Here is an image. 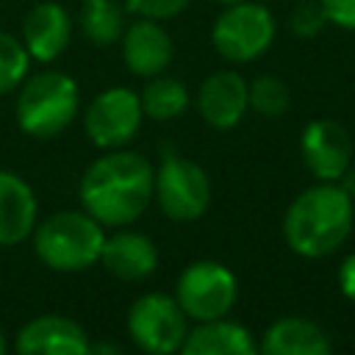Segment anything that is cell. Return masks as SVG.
<instances>
[{"label": "cell", "mask_w": 355, "mask_h": 355, "mask_svg": "<svg viewBox=\"0 0 355 355\" xmlns=\"http://www.w3.org/2000/svg\"><path fill=\"white\" fill-rule=\"evenodd\" d=\"M128 333L133 344L153 355L178 352L189 333V316L175 297L150 291L128 308Z\"/></svg>", "instance_id": "cell-8"}, {"label": "cell", "mask_w": 355, "mask_h": 355, "mask_svg": "<svg viewBox=\"0 0 355 355\" xmlns=\"http://www.w3.org/2000/svg\"><path fill=\"white\" fill-rule=\"evenodd\" d=\"M300 153L316 180H341L352 166V139L336 119H313L305 125Z\"/></svg>", "instance_id": "cell-10"}, {"label": "cell", "mask_w": 355, "mask_h": 355, "mask_svg": "<svg viewBox=\"0 0 355 355\" xmlns=\"http://www.w3.org/2000/svg\"><path fill=\"white\" fill-rule=\"evenodd\" d=\"M6 349H8V341H6V333H3V330H0V355H3V352H6Z\"/></svg>", "instance_id": "cell-28"}, {"label": "cell", "mask_w": 355, "mask_h": 355, "mask_svg": "<svg viewBox=\"0 0 355 355\" xmlns=\"http://www.w3.org/2000/svg\"><path fill=\"white\" fill-rule=\"evenodd\" d=\"M277 33V22L272 11L261 3L241 0L225 6L211 28V42L216 53L230 64H247L261 58Z\"/></svg>", "instance_id": "cell-5"}, {"label": "cell", "mask_w": 355, "mask_h": 355, "mask_svg": "<svg viewBox=\"0 0 355 355\" xmlns=\"http://www.w3.org/2000/svg\"><path fill=\"white\" fill-rule=\"evenodd\" d=\"M72 42V17L55 0L36 3L22 19V44L33 61H55Z\"/></svg>", "instance_id": "cell-13"}, {"label": "cell", "mask_w": 355, "mask_h": 355, "mask_svg": "<svg viewBox=\"0 0 355 355\" xmlns=\"http://www.w3.org/2000/svg\"><path fill=\"white\" fill-rule=\"evenodd\" d=\"M247 100L250 108L261 116H283L291 105V89L277 75H258L247 83Z\"/></svg>", "instance_id": "cell-21"}, {"label": "cell", "mask_w": 355, "mask_h": 355, "mask_svg": "<svg viewBox=\"0 0 355 355\" xmlns=\"http://www.w3.org/2000/svg\"><path fill=\"white\" fill-rule=\"evenodd\" d=\"M39 205L33 189L17 172L0 169V247L22 244L36 227Z\"/></svg>", "instance_id": "cell-15"}, {"label": "cell", "mask_w": 355, "mask_h": 355, "mask_svg": "<svg viewBox=\"0 0 355 355\" xmlns=\"http://www.w3.org/2000/svg\"><path fill=\"white\" fill-rule=\"evenodd\" d=\"M153 200L172 222H194L211 205V180L200 164L183 155H164L153 178Z\"/></svg>", "instance_id": "cell-6"}, {"label": "cell", "mask_w": 355, "mask_h": 355, "mask_svg": "<svg viewBox=\"0 0 355 355\" xmlns=\"http://www.w3.org/2000/svg\"><path fill=\"white\" fill-rule=\"evenodd\" d=\"M122 58L128 69L139 78L161 75L172 61V36L161 25V19L139 17L136 22L125 25Z\"/></svg>", "instance_id": "cell-14"}, {"label": "cell", "mask_w": 355, "mask_h": 355, "mask_svg": "<svg viewBox=\"0 0 355 355\" xmlns=\"http://www.w3.org/2000/svg\"><path fill=\"white\" fill-rule=\"evenodd\" d=\"M239 297V280L236 275L211 258L189 263L175 286V300L183 308V313L194 322H208L227 316Z\"/></svg>", "instance_id": "cell-7"}, {"label": "cell", "mask_w": 355, "mask_h": 355, "mask_svg": "<svg viewBox=\"0 0 355 355\" xmlns=\"http://www.w3.org/2000/svg\"><path fill=\"white\" fill-rule=\"evenodd\" d=\"M250 108L247 100V80L233 69L211 72L197 92V111L205 125L216 130L236 128Z\"/></svg>", "instance_id": "cell-12"}, {"label": "cell", "mask_w": 355, "mask_h": 355, "mask_svg": "<svg viewBox=\"0 0 355 355\" xmlns=\"http://www.w3.org/2000/svg\"><path fill=\"white\" fill-rule=\"evenodd\" d=\"M186 355H250L255 352V341L250 330L227 316L197 322L186 333V341L180 347Z\"/></svg>", "instance_id": "cell-18"}, {"label": "cell", "mask_w": 355, "mask_h": 355, "mask_svg": "<svg viewBox=\"0 0 355 355\" xmlns=\"http://www.w3.org/2000/svg\"><path fill=\"white\" fill-rule=\"evenodd\" d=\"M338 288L349 302H355V252H349L338 266Z\"/></svg>", "instance_id": "cell-26"}, {"label": "cell", "mask_w": 355, "mask_h": 355, "mask_svg": "<svg viewBox=\"0 0 355 355\" xmlns=\"http://www.w3.org/2000/svg\"><path fill=\"white\" fill-rule=\"evenodd\" d=\"M327 17L319 0H297V6L288 14V28L300 39H313L327 28Z\"/></svg>", "instance_id": "cell-23"}, {"label": "cell", "mask_w": 355, "mask_h": 355, "mask_svg": "<svg viewBox=\"0 0 355 355\" xmlns=\"http://www.w3.org/2000/svg\"><path fill=\"white\" fill-rule=\"evenodd\" d=\"M139 97H141L144 116H150L155 122L178 119L189 108V89H186V83L180 78H172V75H164V72L153 75Z\"/></svg>", "instance_id": "cell-19"}, {"label": "cell", "mask_w": 355, "mask_h": 355, "mask_svg": "<svg viewBox=\"0 0 355 355\" xmlns=\"http://www.w3.org/2000/svg\"><path fill=\"white\" fill-rule=\"evenodd\" d=\"M80 31L94 47H111L125 33V11L116 0H83Z\"/></svg>", "instance_id": "cell-20"}, {"label": "cell", "mask_w": 355, "mask_h": 355, "mask_svg": "<svg viewBox=\"0 0 355 355\" xmlns=\"http://www.w3.org/2000/svg\"><path fill=\"white\" fill-rule=\"evenodd\" d=\"M355 222V200L338 180H319L300 191L283 216V236L291 252L302 258L333 255L349 236Z\"/></svg>", "instance_id": "cell-2"}, {"label": "cell", "mask_w": 355, "mask_h": 355, "mask_svg": "<svg viewBox=\"0 0 355 355\" xmlns=\"http://www.w3.org/2000/svg\"><path fill=\"white\" fill-rule=\"evenodd\" d=\"M86 330L61 313H42L25 322L17 333V352L22 355H89Z\"/></svg>", "instance_id": "cell-11"}, {"label": "cell", "mask_w": 355, "mask_h": 355, "mask_svg": "<svg viewBox=\"0 0 355 355\" xmlns=\"http://www.w3.org/2000/svg\"><path fill=\"white\" fill-rule=\"evenodd\" d=\"M330 25L355 31V0H319Z\"/></svg>", "instance_id": "cell-25"}, {"label": "cell", "mask_w": 355, "mask_h": 355, "mask_svg": "<svg viewBox=\"0 0 355 355\" xmlns=\"http://www.w3.org/2000/svg\"><path fill=\"white\" fill-rule=\"evenodd\" d=\"M216 3H222V6H230V3H241V0H216Z\"/></svg>", "instance_id": "cell-29"}, {"label": "cell", "mask_w": 355, "mask_h": 355, "mask_svg": "<svg viewBox=\"0 0 355 355\" xmlns=\"http://www.w3.org/2000/svg\"><path fill=\"white\" fill-rule=\"evenodd\" d=\"M263 355H327L333 341L322 324L305 316H283L272 322L261 338Z\"/></svg>", "instance_id": "cell-17"}, {"label": "cell", "mask_w": 355, "mask_h": 355, "mask_svg": "<svg viewBox=\"0 0 355 355\" xmlns=\"http://www.w3.org/2000/svg\"><path fill=\"white\" fill-rule=\"evenodd\" d=\"M78 105L80 92L75 78L61 69H42L19 83L14 114L19 130H25L28 136L53 139L75 122Z\"/></svg>", "instance_id": "cell-4"}, {"label": "cell", "mask_w": 355, "mask_h": 355, "mask_svg": "<svg viewBox=\"0 0 355 355\" xmlns=\"http://www.w3.org/2000/svg\"><path fill=\"white\" fill-rule=\"evenodd\" d=\"M141 116V97L133 89L111 86L100 92L83 111V130L94 147L119 150L136 139Z\"/></svg>", "instance_id": "cell-9"}, {"label": "cell", "mask_w": 355, "mask_h": 355, "mask_svg": "<svg viewBox=\"0 0 355 355\" xmlns=\"http://www.w3.org/2000/svg\"><path fill=\"white\" fill-rule=\"evenodd\" d=\"M153 164L133 150H105L80 178L78 197L86 214L103 227H125L136 222L153 202Z\"/></svg>", "instance_id": "cell-1"}, {"label": "cell", "mask_w": 355, "mask_h": 355, "mask_svg": "<svg viewBox=\"0 0 355 355\" xmlns=\"http://www.w3.org/2000/svg\"><path fill=\"white\" fill-rule=\"evenodd\" d=\"M338 183H341V186H344V191H347V194L355 200V169H352V166H349V169L341 175V180H338Z\"/></svg>", "instance_id": "cell-27"}, {"label": "cell", "mask_w": 355, "mask_h": 355, "mask_svg": "<svg viewBox=\"0 0 355 355\" xmlns=\"http://www.w3.org/2000/svg\"><path fill=\"white\" fill-rule=\"evenodd\" d=\"M191 0H125V8L133 11L136 17H150V19H169L178 17Z\"/></svg>", "instance_id": "cell-24"}, {"label": "cell", "mask_w": 355, "mask_h": 355, "mask_svg": "<svg viewBox=\"0 0 355 355\" xmlns=\"http://www.w3.org/2000/svg\"><path fill=\"white\" fill-rule=\"evenodd\" d=\"M31 55L22 44V39L0 31V97L19 89V83L28 78Z\"/></svg>", "instance_id": "cell-22"}, {"label": "cell", "mask_w": 355, "mask_h": 355, "mask_svg": "<svg viewBox=\"0 0 355 355\" xmlns=\"http://www.w3.org/2000/svg\"><path fill=\"white\" fill-rule=\"evenodd\" d=\"M33 250L53 272H83L100 261L105 230L86 211H58L33 227Z\"/></svg>", "instance_id": "cell-3"}, {"label": "cell", "mask_w": 355, "mask_h": 355, "mask_svg": "<svg viewBox=\"0 0 355 355\" xmlns=\"http://www.w3.org/2000/svg\"><path fill=\"white\" fill-rule=\"evenodd\" d=\"M100 263L105 266L108 275H114L119 280H128V283H136V280H144L155 272L158 250L144 233L119 230L114 236H105Z\"/></svg>", "instance_id": "cell-16"}]
</instances>
